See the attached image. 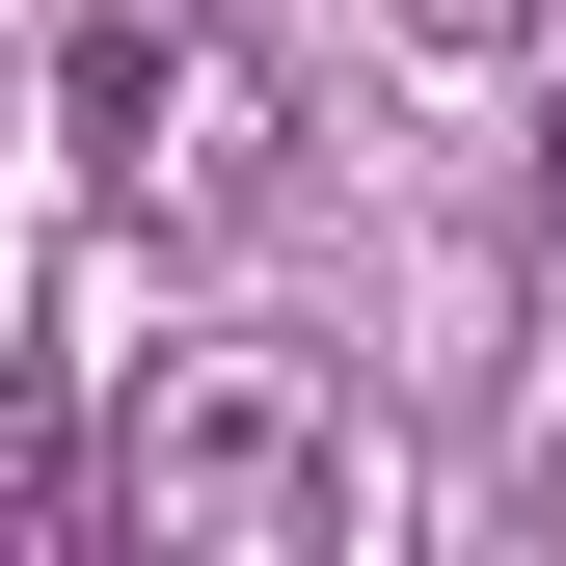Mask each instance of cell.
Returning <instances> with one entry per match:
<instances>
[{"mask_svg":"<svg viewBox=\"0 0 566 566\" xmlns=\"http://www.w3.org/2000/svg\"><path fill=\"white\" fill-rule=\"evenodd\" d=\"M539 217H566V82H539Z\"/></svg>","mask_w":566,"mask_h":566,"instance_id":"5","label":"cell"},{"mask_svg":"<svg viewBox=\"0 0 566 566\" xmlns=\"http://www.w3.org/2000/svg\"><path fill=\"white\" fill-rule=\"evenodd\" d=\"M378 28H405V54H539L566 0H378Z\"/></svg>","mask_w":566,"mask_h":566,"instance_id":"4","label":"cell"},{"mask_svg":"<svg viewBox=\"0 0 566 566\" xmlns=\"http://www.w3.org/2000/svg\"><path fill=\"white\" fill-rule=\"evenodd\" d=\"M108 513L163 539V566H324L350 539V405L297 378V350H189V378H135Z\"/></svg>","mask_w":566,"mask_h":566,"instance_id":"1","label":"cell"},{"mask_svg":"<svg viewBox=\"0 0 566 566\" xmlns=\"http://www.w3.org/2000/svg\"><path fill=\"white\" fill-rule=\"evenodd\" d=\"M54 135H82V189H108V217L243 243V217H270V135H297V108H270V54H243V28H189V0H108V28L54 54Z\"/></svg>","mask_w":566,"mask_h":566,"instance_id":"2","label":"cell"},{"mask_svg":"<svg viewBox=\"0 0 566 566\" xmlns=\"http://www.w3.org/2000/svg\"><path fill=\"white\" fill-rule=\"evenodd\" d=\"M82 485H108V432H82V405L28 378V350H0V539H54V513H82Z\"/></svg>","mask_w":566,"mask_h":566,"instance_id":"3","label":"cell"}]
</instances>
